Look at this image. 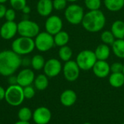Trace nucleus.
Masks as SVG:
<instances>
[{"label": "nucleus", "instance_id": "obj_1", "mask_svg": "<svg viewBox=\"0 0 124 124\" xmlns=\"http://www.w3.org/2000/svg\"><path fill=\"white\" fill-rule=\"evenodd\" d=\"M22 63V58L12 50L0 52V75L5 77L14 75Z\"/></svg>", "mask_w": 124, "mask_h": 124}, {"label": "nucleus", "instance_id": "obj_2", "mask_svg": "<svg viewBox=\"0 0 124 124\" xmlns=\"http://www.w3.org/2000/svg\"><path fill=\"white\" fill-rule=\"evenodd\" d=\"M106 17L100 10L89 11L85 13L81 25L88 32L97 33L101 31L105 26Z\"/></svg>", "mask_w": 124, "mask_h": 124}, {"label": "nucleus", "instance_id": "obj_3", "mask_svg": "<svg viewBox=\"0 0 124 124\" xmlns=\"http://www.w3.org/2000/svg\"><path fill=\"white\" fill-rule=\"evenodd\" d=\"M35 48L34 40L31 38L20 36L12 43V50L20 56L31 53Z\"/></svg>", "mask_w": 124, "mask_h": 124}, {"label": "nucleus", "instance_id": "obj_4", "mask_svg": "<svg viewBox=\"0 0 124 124\" xmlns=\"http://www.w3.org/2000/svg\"><path fill=\"white\" fill-rule=\"evenodd\" d=\"M4 100L7 103L11 106H20L25 100L23 94V87L18 84L9 85L6 89Z\"/></svg>", "mask_w": 124, "mask_h": 124}, {"label": "nucleus", "instance_id": "obj_5", "mask_svg": "<svg viewBox=\"0 0 124 124\" xmlns=\"http://www.w3.org/2000/svg\"><path fill=\"white\" fill-rule=\"evenodd\" d=\"M84 15V8L76 3H73L68 6L64 12V16L66 20L73 25L81 24Z\"/></svg>", "mask_w": 124, "mask_h": 124}, {"label": "nucleus", "instance_id": "obj_6", "mask_svg": "<svg viewBox=\"0 0 124 124\" xmlns=\"http://www.w3.org/2000/svg\"><path fill=\"white\" fill-rule=\"evenodd\" d=\"M40 33L37 23L29 19H24L17 23V33L20 36L33 39Z\"/></svg>", "mask_w": 124, "mask_h": 124}, {"label": "nucleus", "instance_id": "obj_7", "mask_svg": "<svg viewBox=\"0 0 124 124\" xmlns=\"http://www.w3.org/2000/svg\"><path fill=\"white\" fill-rule=\"evenodd\" d=\"M97 61V59L94 52L89 49L81 51L76 56V62L80 69L85 71L92 70Z\"/></svg>", "mask_w": 124, "mask_h": 124}, {"label": "nucleus", "instance_id": "obj_8", "mask_svg": "<svg viewBox=\"0 0 124 124\" xmlns=\"http://www.w3.org/2000/svg\"><path fill=\"white\" fill-rule=\"evenodd\" d=\"M35 47L41 52H45L54 46V36L46 31L40 32L34 39Z\"/></svg>", "mask_w": 124, "mask_h": 124}, {"label": "nucleus", "instance_id": "obj_9", "mask_svg": "<svg viewBox=\"0 0 124 124\" xmlns=\"http://www.w3.org/2000/svg\"><path fill=\"white\" fill-rule=\"evenodd\" d=\"M62 73L64 78L69 82L76 81L79 76L81 69L76 63V60H69L65 62L62 66Z\"/></svg>", "mask_w": 124, "mask_h": 124}, {"label": "nucleus", "instance_id": "obj_10", "mask_svg": "<svg viewBox=\"0 0 124 124\" xmlns=\"http://www.w3.org/2000/svg\"><path fill=\"white\" fill-rule=\"evenodd\" d=\"M44 27L47 33H50L52 36H54L58 32L62 31L63 27L62 20L58 15H49V17H47L45 21Z\"/></svg>", "mask_w": 124, "mask_h": 124}, {"label": "nucleus", "instance_id": "obj_11", "mask_svg": "<svg viewBox=\"0 0 124 124\" xmlns=\"http://www.w3.org/2000/svg\"><path fill=\"white\" fill-rule=\"evenodd\" d=\"M44 73L48 78H54L57 76L62 70L61 62L56 58H51L46 61L43 68Z\"/></svg>", "mask_w": 124, "mask_h": 124}, {"label": "nucleus", "instance_id": "obj_12", "mask_svg": "<svg viewBox=\"0 0 124 124\" xmlns=\"http://www.w3.org/2000/svg\"><path fill=\"white\" fill-rule=\"evenodd\" d=\"M32 119L36 124H48L52 119V112L46 107H39L33 112Z\"/></svg>", "mask_w": 124, "mask_h": 124}, {"label": "nucleus", "instance_id": "obj_13", "mask_svg": "<svg viewBox=\"0 0 124 124\" xmlns=\"http://www.w3.org/2000/svg\"><path fill=\"white\" fill-rule=\"evenodd\" d=\"M16 76L17 84L22 87L31 86L32 84H33L34 79L36 78L33 70L27 68L21 70Z\"/></svg>", "mask_w": 124, "mask_h": 124}, {"label": "nucleus", "instance_id": "obj_14", "mask_svg": "<svg viewBox=\"0 0 124 124\" xmlns=\"http://www.w3.org/2000/svg\"><path fill=\"white\" fill-rule=\"evenodd\" d=\"M17 33V23L15 21H6L0 28V36L4 40L13 39Z\"/></svg>", "mask_w": 124, "mask_h": 124}, {"label": "nucleus", "instance_id": "obj_15", "mask_svg": "<svg viewBox=\"0 0 124 124\" xmlns=\"http://www.w3.org/2000/svg\"><path fill=\"white\" fill-rule=\"evenodd\" d=\"M92 70L97 78H105L110 73V65L105 60H97Z\"/></svg>", "mask_w": 124, "mask_h": 124}, {"label": "nucleus", "instance_id": "obj_16", "mask_svg": "<svg viewBox=\"0 0 124 124\" xmlns=\"http://www.w3.org/2000/svg\"><path fill=\"white\" fill-rule=\"evenodd\" d=\"M54 9L52 0H39L36 4V10L39 15L49 17Z\"/></svg>", "mask_w": 124, "mask_h": 124}, {"label": "nucleus", "instance_id": "obj_17", "mask_svg": "<svg viewBox=\"0 0 124 124\" xmlns=\"http://www.w3.org/2000/svg\"><path fill=\"white\" fill-rule=\"evenodd\" d=\"M60 100L63 106L70 107L76 103L77 100V94L72 89H65L60 94Z\"/></svg>", "mask_w": 124, "mask_h": 124}, {"label": "nucleus", "instance_id": "obj_18", "mask_svg": "<svg viewBox=\"0 0 124 124\" xmlns=\"http://www.w3.org/2000/svg\"><path fill=\"white\" fill-rule=\"evenodd\" d=\"M94 52L97 60H105V61L110 57L111 53V50L109 45H107L103 43L99 44Z\"/></svg>", "mask_w": 124, "mask_h": 124}, {"label": "nucleus", "instance_id": "obj_19", "mask_svg": "<svg viewBox=\"0 0 124 124\" xmlns=\"http://www.w3.org/2000/svg\"><path fill=\"white\" fill-rule=\"evenodd\" d=\"M110 31L116 39H124V21L121 20H117L114 21L111 25Z\"/></svg>", "mask_w": 124, "mask_h": 124}, {"label": "nucleus", "instance_id": "obj_20", "mask_svg": "<svg viewBox=\"0 0 124 124\" xmlns=\"http://www.w3.org/2000/svg\"><path fill=\"white\" fill-rule=\"evenodd\" d=\"M109 84L114 88H120L124 85V74L123 73H112L108 79Z\"/></svg>", "mask_w": 124, "mask_h": 124}, {"label": "nucleus", "instance_id": "obj_21", "mask_svg": "<svg viewBox=\"0 0 124 124\" xmlns=\"http://www.w3.org/2000/svg\"><path fill=\"white\" fill-rule=\"evenodd\" d=\"M54 41L55 46L61 47L68 44L70 41V36L68 32L62 30L54 36Z\"/></svg>", "mask_w": 124, "mask_h": 124}, {"label": "nucleus", "instance_id": "obj_22", "mask_svg": "<svg viewBox=\"0 0 124 124\" xmlns=\"http://www.w3.org/2000/svg\"><path fill=\"white\" fill-rule=\"evenodd\" d=\"M35 89L39 91L45 90L49 86V78L44 73L38 75L33 81Z\"/></svg>", "mask_w": 124, "mask_h": 124}, {"label": "nucleus", "instance_id": "obj_23", "mask_svg": "<svg viewBox=\"0 0 124 124\" xmlns=\"http://www.w3.org/2000/svg\"><path fill=\"white\" fill-rule=\"evenodd\" d=\"M105 8L110 12H118L124 7V0H104Z\"/></svg>", "mask_w": 124, "mask_h": 124}, {"label": "nucleus", "instance_id": "obj_24", "mask_svg": "<svg viewBox=\"0 0 124 124\" xmlns=\"http://www.w3.org/2000/svg\"><path fill=\"white\" fill-rule=\"evenodd\" d=\"M111 46L113 54L120 59H124V39H116Z\"/></svg>", "mask_w": 124, "mask_h": 124}, {"label": "nucleus", "instance_id": "obj_25", "mask_svg": "<svg viewBox=\"0 0 124 124\" xmlns=\"http://www.w3.org/2000/svg\"><path fill=\"white\" fill-rule=\"evenodd\" d=\"M58 56L60 59L63 61V62H68L71 60L72 56H73V50L72 49L68 46H63L60 47L59 51H58Z\"/></svg>", "mask_w": 124, "mask_h": 124}, {"label": "nucleus", "instance_id": "obj_26", "mask_svg": "<svg viewBox=\"0 0 124 124\" xmlns=\"http://www.w3.org/2000/svg\"><path fill=\"white\" fill-rule=\"evenodd\" d=\"M45 59L41 54H35L31 58V65L32 68L35 70H42L45 65Z\"/></svg>", "mask_w": 124, "mask_h": 124}, {"label": "nucleus", "instance_id": "obj_27", "mask_svg": "<svg viewBox=\"0 0 124 124\" xmlns=\"http://www.w3.org/2000/svg\"><path fill=\"white\" fill-rule=\"evenodd\" d=\"M17 117L19 121H30L33 118V112L28 107H23L18 110Z\"/></svg>", "mask_w": 124, "mask_h": 124}, {"label": "nucleus", "instance_id": "obj_28", "mask_svg": "<svg viewBox=\"0 0 124 124\" xmlns=\"http://www.w3.org/2000/svg\"><path fill=\"white\" fill-rule=\"evenodd\" d=\"M101 41L103 44H105L107 45H112L113 42L116 41V38L113 36L111 31H104L102 32L100 36Z\"/></svg>", "mask_w": 124, "mask_h": 124}, {"label": "nucleus", "instance_id": "obj_29", "mask_svg": "<svg viewBox=\"0 0 124 124\" xmlns=\"http://www.w3.org/2000/svg\"><path fill=\"white\" fill-rule=\"evenodd\" d=\"M84 4L89 11L98 10L102 5V0H84Z\"/></svg>", "mask_w": 124, "mask_h": 124}, {"label": "nucleus", "instance_id": "obj_30", "mask_svg": "<svg viewBox=\"0 0 124 124\" xmlns=\"http://www.w3.org/2000/svg\"><path fill=\"white\" fill-rule=\"evenodd\" d=\"M9 1L12 8L18 11H22V9L27 5L26 0H9Z\"/></svg>", "mask_w": 124, "mask_h": 124}, {"label": "nucleus", "instance_id": "obj_31", "mask_svg": "<svg viewBox=\"0 0 124 124\" xmlns=\"http://www.w3.org/2000/svg\"><path fill=\"white\" fill-rule=\"evenodd\" d=\"M35 94H36L35 89L31 85L23 87V94H24L25 99L31 100L34 97Z\"/></svg>", "mask_w": 124, "mask_h": 124}, {"label": "nucleus", "instance_id": "obj_32", "mask_svg": "<svg viewBox=\"0 0 124 124\" xmlns=\"http://www.w3.org/2000/svg\"><path fill=\"white\" fill-rule=\"evenodd\" d=\"M52 3H53L54 9L57 11L65 9V8L68 7L67 6L68 1L66 0H53Z\"/></svg>", "mask_w": 124, "mask_h": 124}, {"label": "nucleus", "instance_id": "obj_33", "mask_svg": "<svg viewBox=\"0 0 124 124\" xmlns=\"http://www.w3.org/2000/svg\"><path fill=\"white\" fill-rule=\"evenodd\" d=\"M124 64L120 62H115L110 65L111 73H123Z\"/></svg>", "mask_w": 124, "mask_h": 124}, {"label": "nucleus", "instance_id": "obj_34", "mask_svg": "<svg viewBox=\"0 0 124 124\" xmlns=\"http://www.w3.org/2000/svg\"><path fill=\"white\" fill-rule=\"evenodd\" d=\"M4 17L6 18L7 21H15V19L16 17V10L13 8L7 9Z\"/></svg>", "mask_w": 124, "mask_h": 124}, {"label": "nucleus", "instance_id": "obj_35", "mask_svg": "<svg viewBox=\"0 0 124 124\" xmlns=\"http://www.w3.org/2000/svg\"><path fill=\"white\" fill-rule=\"evenodd\" d=\"M8 83L9 85H16L17 84V76L12 75L9 76L8 77Z\"/></svg>", "mask_w": 124, "mask_h": 124}, {"label": "nucleus", "instance_id": "obj_36", "mask_svg": "<svg viewBox=\"0 0 124 124\" xmlns=\"http://www.w3.org/2000/svg\"><path fill=\"white\" fill-rule=\"evenodd\" d=\"M7 9V7L4 5V4H0V19L4 17Z\"/></svg>", "mask_w": 124, "mask_h": 124}, {"label": "nucleus", "instance_id": "obj_37", "mask_svg": "<svg viewBox=\"0 0 124 124\" xmlns=\"http://www.w3.org/2000/svg\"><path fill=\"white\" fill-rule=\"evenodd\" d=\"M31 59H28V57H25V58L22 59L21 65H23L25 67H28V65H31Z\"/></svg>", "mask_w": 124, "mask_h": 124}, {"label": "nucleus", "instance_id": "obj_38", "mask_svg": "<svg viewBox=\"0 0 124 124\" xmlns=\"http://www.w3.org/2000/svg\"><path fill=\"white\" fill-rule=\"evenodd\" d=\"M5 92H6V89H4V87L0 86V101L3 100L4 99V97H5Z\"/></svg>", "mask_w": 124, "mask_h": 124}, {"label": "nucleus", "instance_id": "obj_39", "mask_svg": "<svg viewBox=\"0 0 124 124\" xmlns=\"http://www.w3.org/2000/svg\"><path fill=\"white\" fill-rule=\"evenodd\" d=\"M31 7H28V5H26L23 9H22V12H23V14L24 15H28L30 12H31Z\"/></svg>", "mask_w": 124, "mask_h": 124}, {"label": "nucleus", "instance_id": "obj_40", "mask_svg": "<svg viewBox=\"0 0 124 124\" xmlns=\"http://www.w3.org/2000/svg\"><path fill=\"white\" fill-rule=\"evenodd\" d=\"M14 124H31L30 121H18L15 122Z\"/></svg>", "mask_w": 124, "mask_h": 124}, {"label": "nucleus", "instance_id": "obj_41", "mask_svg": "<svg viewBox=\"0 0 124 124\" xmlns=\"http://www.w3.org/2000/svg\"><path fill=\"white\" fill-rule=\"evenodd\" d=\"M68 2H70V3H76V1H79V0H66Z\"/></svg>", "mask_w": 124, "mask_h": 124}, {"label": "nucleus", "instance_id": "obj_42", "mask_svg": "<svg viewBox=\"0 0 124 124\" xmlns=\"http://www.w3.org/2000/svg\"><path fill=\"white\" fill-rule=\"evenodd\" d=\"M7 1H9V0H0V4H4V3H6Z\"/></svg>", "mask_w": 124, "mask_h": 124}, {"label": "nucleus", "instance_id": "obj_43", "mask_svg": "<svg viewBox=\"0 0 124 124\" xmlns=\"http://www.w3.org/2000/svg\"><path fill=\"white\" fill-rule=\"evenodd\" d=\"M91 124V123H89V122H86V123H84V124Z\"/></svg>", "mask_w": 124, "mask_h": 124}, {"label": "nucleus", "instance_id": "obj_44", "mask_svg": "<svg viewBox=\"0 0 124 124\" xmlns=\"http://www.w3.org/2000/svg\"><path fill=\"white\" fill-rule=\"evenodd\" d=\"M123 73L124 74V69H123Z\"/></svg>", "mask_w": 124, "mask_h": 124}, {"label": "nucleus", "instance_id": "obj_45", "mask_svg": "<svg viewBox=\"0 0 124 124\" xmlns=\"http://www.w3.org/2000/svg\"><path fill=\"white\" fill-rule=\"evenodd\" d=\"M124 124V123H123V124Z\"/></svg>", "mask_w": 124, "mask_h": 124}, {"label": "nucleus", "instance_id": "obj_46", "mask_svg": "<svg viewBox=\"0 0 124 124\" xmlns=\"http://www.w3.org/2000/svg\"><path fill=\"white\" fill-rule=\"evenodd\" d=\"M103 1H104V0H103Z\"/></svg>", "mask_w": 124, "mask_h": 124}]
</instances>
